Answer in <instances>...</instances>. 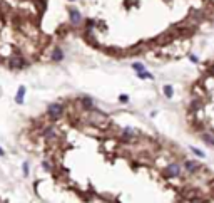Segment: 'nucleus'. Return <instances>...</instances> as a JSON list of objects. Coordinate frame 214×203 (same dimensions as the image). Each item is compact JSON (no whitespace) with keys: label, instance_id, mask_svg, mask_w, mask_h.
<instances>
[{"label":"nucleus","instance_id":"1","mask_svg":"<svg viewBox=\"0 0 214 203\" xmlns=\"http://www.w3.org/2000/svg\"><path fill=\"white\" fill-rule=\"evenodd\" d=\"M62 113H64V108L60 104H50L47 108V114L52 117V119H59L60 116H62Z\"/></svg>","mask_w":214,"mask_h":203},{"label":"nucleus","instance_id":"2","mask_svg":"<svg viewBox=\"0 0 214 203\" xmlns=\"http://www.w3.org/2000/svg\"><path fill=\"white\" fill-rule=\"evenodd\" d=\"M25 59L20 57V56H12L10 57V66L15 67V69H22V67H25Z\"/></svg>","mask_w":214,"mask_h":203},{"label":"nucleus","instance_id":"3","mask_svg":"<svg viewBox=\"0 0 214 203\" xmlns=\"http://www.w3.org/2000/svg\"><path fill=\"white\" fill-rule=\"evenodd\" d=\"M69 17H70V24H74V25H79L82 20L80 12L77 9H69Z\"/></svg>","mask_w":214,"mask_h":203},{"label":"nucleus","instance_id":"4","mask_svg":"<svg viewBox=\"0 0 214 203\" xmlns=\"http://www.w3.org/2000/svg\"><path fill=\"white\" fill-rule=\"evenodd\" d=\"M25 92H27L25 86H20L19 87V92H17V96H15V102H17V104H22V102H24V96H25Z\"/></svg>","mask_w":214,"mask_h":203},{"label":"nucleus","instance_id":"5","mask_svg":"<svg viewBox=\"0 0 214 203\" xmlns=\"http://www.w3.org/2000/svg\"><path fill=\"white\" fill-rule=\"evenodd\" d=\"M166 171L169 176H179V165H169L166 168Z\"/></svg>","mask_w":214,"mask_h":203},{"label":"nucleus","instance_id":"6","mask_svg":"<svg viewBox=\"0 0 214 203\" xmlns=\"http://www.w3.org/2000/svg\"><path fill=\"white\" fill-rule=\"evenodd\" d=\"M184 166H186V170H187V171H191V173H196L199 170V165L196 161H186V165H184Z\"/></svg>","mask_w":214,"mask_h":203},{"label":"nucleus","instance_id":"7","mask_svg":"<svg viewBox=\"0 0 214 203\" xmlns=\"http://www.w3.org/2000/svg\"><path fill=\"white\" fill-rule=\"evenodd\" d=\"M62 59H64V52L60 51V49H55V51L52 52V60L54 62H60Z\"/></svg>","mask_w":214,"mask_h":203},{"label":"nucleus","instance_id":"8","mask_svg":"<svg viewBox=\"0 0 214 203\" xmlns=\"http://www.w3.org/2000/svg\"><path fill=\"white\" fill-rule=\"evenodd\" d=\"M80 102H82V106H84V108H92V106H94V101H92L89 96H82Z\"/></svg>","mask_w":214,"mask_h":203},{"label":"nucleus","instance_id":"9","mask_svg":"<svg viewBox=\"0 0 214 203\" xmlns=\"http://www.w3.org/2000/svg\"><path fill=\"white\" fill-rule=\"evenodd\" d=\"M164 94H166V98H172V94H174V89H172V86H169V84H167V86H164Z\"/></svg>","mask_w":214,"mask_h":203},{"label":"nucleus","instance_id":"10","mask_svg":"<svg viewBox=\"0 0 214 203\" xmlns=\"http://www.w3.org/2000/svg\"><path fill=\"white\" fill-rule=\"evenodd\" d=\"M202 140L206 141L209 146H212L214 144V140H212V136H209V134H202Z\"/></svg>","mask_w":214,"mask_h":203},{"label":"nucleus","instance_id":"11","mask_svg":"<svg viewBox=\"0 0 214 203\" xmlns=\"http://www.w3.org/2000/svg\"><path fill=\"white\" fill-rule=\"evenodd\" d=\"M139 77H141V79H154V77H152V74L144 72V71H142V72H139Z\"/></svg>","mask_w":214,"mask_h":203},{"label":"nucleus","instance_id":"12","mask_svg":"<svg viewBox=\"0 0 214 203\" xmlns=\"http://www.w3.org/2000/svg\"><path fill=\"white\" fill-rule=\"evenodd\" d=\"M132 69H135L137 72H142V71H144V66H142L141 62H135V64H132Z\"/></svg>","mask_w":214,"mask_h":203},{"label":"nucleus","instance_id":"13","mask_svg":"<svg viewBox=\"0 0 214 203\" xmlns=\"http://www.w3.org/2000/svg\"><path fill=\"white\" fill-rule=\"evenodd\" d=\"M192 149V151H194L196 153V155H197V156H201V158H204V153H202V151H199V149H196V148H191Z\"/></svg>","mask_w":214,"mask_h":203},{"label":"nucleus","instance_id":"14","mask_svg":"<svg viewBox=\"0 0 214 203\" xmlns=\"http://www.w3.org/2000/svg\"><path fill=\"white\" fill-rule=\"evenodd\" d=\"M22 168H24V174L27 176V174H28V165H27V163H24V165H22Z\"/></svg>","mask_w":214,"mask_h":203},{"label":"nucleus","instance_id":"15","mask_svg":"<svg viewBox=\"0 0 214 203\" xmlns=\"http://www.w3.org/2000/svg\"><path fill=\"white\" fill-rule=\"evenodd\" d=\"M119 99H120V101H122V102H127V101H129V98H127V96H126V94H122V96H119Z\"/></svg>","mask_w":214,"mask_h":203},{"label":"nucleus","instance_id":"16","mask_svg":"<svg viewBox=\"0 0 214 203\" xmlns=\"http://www.w3.org/2000/svg\"><path fill=\"white\" fill-rule=\"evenodd\" d=\"M3 155H5V151H3L2 148H0V156H3Z\"/></svg>","mask_w":214,"mask_h":203}]
</instances>
